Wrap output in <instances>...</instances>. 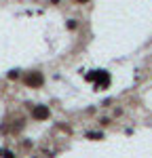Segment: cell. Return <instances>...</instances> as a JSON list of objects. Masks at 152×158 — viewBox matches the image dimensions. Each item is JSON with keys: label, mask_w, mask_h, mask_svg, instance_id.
<instances>
[{"label": "cell", "mask_w": 152, "mask_h": 158, "mask_svg": "<svg viewBox=\"0 0 152 158\" xmlns=\"http://www.w3.org/2000/svg\"><path fill=\"white\" fill-rule=\"evenodd\" d=\"M99 72H101V70H91L89 74H85V80H87V82H95L97 76H99Z\"/></svg>", "instance_id": "6"}, {"label": "cell", "mask_w": 152, "mask_h": 158, "mask_svg": "<svg viewBox=\"0 0 152 158\" xmlns=\"http://www.w3.org/2000/svg\"><path fill=\"white\" fill-rule=\"evenodd\" d=\"M61 0H49V4H59Z\"/></svg>", "instance_id": "11"}, {"label": "cell", "mask_w": 152, "mask_h": 158, "mask_svg": "<svg viewBox=\"0 0 152 158\" xmlns=\"http://www.w3.org/2000/svg\"><path fill=\"white\" fill-rule=\"evenodd\" d=\"M85 137L91 139V141H101V139H103V133H101V131H87Z\"/></svg>", "instance_id": "5"}, {"label": "cell", "mask_w": 152, "mask_h": 158, "mask_svg": "<svg viewBox=\"0 0 152 158\" xmlns=\"http://www.w3.org/2000/svg\"><path fill=\"white\" fill-rule=\"evenodd\" d=\"M6 78L9 80H19L21 78V70H9L6 72Z\"/></svg>", "instance_id": "7"}, {"label": "cell", "mask_w": 152, "mask_h": 158, "mask_svg": "<svg viewBox=\"0 0 152 158\" xmlns=\"http://www.w3.org/2000/svg\"><path fill=\"white\" fill-rule=\"evenodd\" d=\"M23 129H25V120H21V118H17V120L11 122V133L13 135H19Z\"/></svg>", "instance_id": "4"}, {"label": "cell", "mask_w": 152, "mask_h": 158, "mask_svg": "<svg viewBox=\"0 0 152 158\" xmlns=\"http://www.w3.org/2000/svg\"><path fill=\"white\" fill-rule=\"evenodd\" d=\"M110 82H112L110 74L106 72V70H101V72H99V76H97V80L93 82V89H95V91H106V89L110 86Z\"/></svg>", "instance_id": "3"}, {"label": "cell", "mask_w": 152, "mask_h": 158, "mask_svg": "<svg viewBox=\"0 0 152 158\" xmlns=\"http://www.w3.org/2000/svg\"><path fill=\"white\" fill-rule=\"evenodd\" d=\"M99 124H101V127H108V124H110V118H106V116L99 118Z\"/></svg>", "instance_id": "9"}, {"label": "cell", "mask_w": 152, "mask_h": 158, "mask_svg": "<svg viewBox=\"0 0 152 158\" xmlns=\"http://www.w3.org/2000/svg\"><path fill=\"white\" fill-rule=\"evenodd\" d=\"M27 108H30V114H32V120L44 122V120H49V118H51V108H49V106H42V103L32 106V103H27Z\"/></svg>", "instance_id": "1"}, {"label": "cell", "mask_w": 152, "mask_h": 158, "mask_svg": "<svg viewBox=\"0 0 152 158\" xmlns=\"http://www.w3.org/2000/svg\"><path fill=\"white\" fill-rule=\"evenodd\" d=\"M74 2H78V4H87V2H91V0H74Z\"/></svg>", "instance_id": "10"}, {"label": "cell", "mask_w": 152, "mask_h": 158, "mask_svg": "<svg viewBox=\"0 0 152 158\" xmlns=\"http://www.w3.org/2000/svg\"><path fill=\"white\" fill-rule=\"evenodd\" d=\"M23 85L27 86V89H42V85H44V74L40 72V70L27 72L23 76Z\"/></svg>", "instance_id": "2"}, {"label": "cell", "mask_w": 152, "mask_h": 158, "mask_svg": "<svg viewBox=\"0 0 152 158\" xmlns=\"http://www.w3.org/2000/svg\"><path fill=\"white\" fill-rule=\"evenodd\" d=\"M76 27H78V19H68V21H65V30L74 32Z\"/></svg>", "instance_id": "8"}]
</instances>
